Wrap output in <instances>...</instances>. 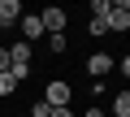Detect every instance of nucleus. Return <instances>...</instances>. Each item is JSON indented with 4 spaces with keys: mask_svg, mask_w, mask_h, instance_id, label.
Returning a JSON list of instances; mask_svg holds the SVG:
<instances>
[{
    "mask_svg": "<svg viewBox=\"0 0 130 117\" xmlns=\"http://www.w3.org/2000/svg\"><path fill=\"white\" fill-rule=\"evenodd\" d=\"M26 117H52V108H48V104H43V100H35V104H30V113H26Z\"/></svg>",
    "mask_w": 130,
    "mask_h": 117,
    "instance_id": "ddd939ff",
    "label": "nucleus"
},
{
    "mask_svg": "<svg viewBox=\"0 0 130 117\" xmlns=\"http://www.w3.org/2000/svg\"><path fill=\"white\" fill-rule=\"evenodd\" d=\"M9 70V48H0V74Z\"/></svg>",
    "mask_w": 130,
    "mask_h": 117,
    "instance_id": "2eb2a0df",
    "label": "nucleus"
},
{
    "mask_svg": "<svg viewBox=\"0 0 130 117\" xmlns=\"http://www.w3.org/2000/svg\"><path fill=\"white\" fill-rule=\"evenodd\" d=\"M65 48H70V39H65V35H48V52H52V56H61Z\"/></svg>",
    "mask_w": 130,
    "mask_h": 117,
    "instance_id": "9d476101",
    "label": "nucleus"
},
{
    "mask_svg": "<svg viewBox=\"0 0 130 117\" xmlns=\"http://www.w3.org/2000/svg\"><path fill=\"white\" fill-rule=\"evenodd\" d=\"M121 9H126V13H130V0H121Z\"/></svg>",
    "mask_w": 130,
    "mask_h": 117,
    "instance_id": "a211bd4d",
    "label": "nucleus"
},
{
    "mask_svg": "<svg viewBox=\"0 0 130 117\" xmlns=\"http://www.w3.org/2000/svg\"><path fill=\"white\" fill-rule=\"evenodd\" d=\"M108 9H113L108 0H91V18H108Z\"/></svg>",
    "mask_w": 130,
    "mask_h": 117,
    "instance_id": "f8f14e48",
    "label": "nucleus"
},
{
    "mask_svg": "<svg viewBox=\"0 0 130 117\" xmlns=\"http://www.w3.org/2000/svg\"><path fill=\"white\" fill-rule=\"evenodd\" d=\"M104 22H108V30H117V35H121V30H130V13L121 9V0L108 9V18H104Z\"/></svg>",
    "mask_w": 130,
    "mask_h": 117,
    "instance_id": "6e6552de",
    "label": "nucleus"
},
{
    "mask_svg": "<svg viewBox=\"0 0 130 117\" xmlns=\"http://www.w3.org/2000/svg\"><path fill=\"white\" fill-rule=\"evenodd\" d=\"M26 78H30V74H18V70H5V74H0V95L9 100V95H13V91H18V87H22Z\"/></svg>",
    "mask_w": 130,
    "mask_h": 117,
    "instance_id": "0eeeda50",
    "label": "nucleus"
},
{
    "mask_svg": "<svg viewBox=\"0 0 130 117\" xmlns=\"http://www.w3.org/2000/svg\"><path fill=\"white\" fill-rule=\"evenodd\" d=\"M22 22V0H0V26H18Z\"/></svg>",
    "mask_w": 130,
    "mask_h": 117,
    "instance_id": "423d86ee",
    "label": "nucleus"
},
{
    "mask_svg": "<svg viewBox=\"0 0 130 117\" xmlns=\"http://www.w3.org/2000/svg\"><path fill=\"white\" fill-rule=\"evenodd\" d=\"M52 117H78L74 108H52Z\"/></svg>",
    "mask_w": 130,
    "mask_h": 117,
    "instance_id": "dca6fc26",
    "label": "nucleus"
},
{
    "mask_svg": "<svg viewBox=\"0 0 130 117\" xmlns=\"http://www.w3.org/2000/svg\"><path fill=\"white\" fill-rule=\"evenodd\" d=\"M18 30H22V43H30V48H35V39H43V26H39V13H22Z\"/></svg>",
    "mask_w": 130,
    "mask_h": 117,
    "instance_id": "39448f33",
    "label": "nucleus"
},
{
    "mask_svg": "<svg viewBox=\"0 0 130 117\" xmlns=\"http://www.w3.org/2000/svg\"><path fill=\"white\" fill-rule=\"evenodd\" d=\"M117 74H121V78L130 82V56H121V61H117Z\"/></svg>",
    "mask_w": 130,
    "mask_h": 117,
    "instance_id": "4468645a",
    "label": "nucleus"
},
{
    "mask_svg": "<svg viewBox=\"0 0 130 117\" xmlns=\"http://www.w3.org/2000/svg\"><path fill=\"white\" fill-rule=\"evenodd\" d=\"M87 35H95V39L108 35V22H104V18H91V22H87Z\"/></svg>",
    "mask_w": 130,
    "mask_h": 117,
    "instance_id": "9b49d317",
    "label": "nucleus"
},
{
    "mask_svg": "<svg viewBox=\"0 0 130 117\" xmlns=\"http://www.w3.org/2000/svg\"><path fill=\"white\" fill-rule=\"evenodd\" d=\"M83 117H104V108H95V104H91V108H87Z\"/></svg>",
    "mask_w": 130,
    "mask_h": 117,
    "instance_id": "f3484780",
    "label": "nucleus"
},
{
    "mask_svg": "<svg viewBox=\"0 0 130 117\" xmlns=\"http://www.w3.org/2000/svg\"><path fill=\"white\" fill-rule=\"evenodd\" d=\"M39 26H43V35H65V26H70V13H65V9H43L39 13Z\"/></svg>",
    "mask_w": 130,
    "mask_h": 117,
    "instance_id": "7ed1b4c3",
    "label": "nucleus"
},
{
    "mask_svg": "<svg viewBox=\"0 0 130 117\" xmlns=\"http://www.w3.org/2000/svg\"><path fill=\"white\" fill-rule=\"evenodd\" d=\"M30 61H35V48L30 43H9V70H18V74H30Z\"/></svg>",
    "mask_w": 130,
    "mask_h": 117,
    "instance_id": "f03ea898",
    "label": "nucleus"
},
{
    "mask_svg": "<svg viewBox=\"0 0 130 117\" xmlns=\"http://www.w3.org/2000/svg\"><path fill=\"white\" fill-rule=\"evenodd\" d=\"M87 74H91L95 82H104V78L113 74V56H108V52H91V56H87Z\"/></svg>",
    "mask_w": 130,
    "mask_h": 117,
    "instance_id": "20e7f679",
    "label": "nucleus"
},
{
    "mask_svg": "<svg viewBox=\"0 0 130 117\" xmlns=\"http://www.w3.org/2000/svg\"><path fill=\"white\" fill-rule=\"evenodd\" d=\"M48 108H70V100H74V87L65 82V78H52L48 87H43V95H39Z\"/></svg>",
    "mask_w": 130,
    "mask_h": 117,
    "instance_id": "f257e3e1",
    "label": "nucleus"
},
{
    "mask_svg": "<svg viewBox=\"0 0 130 117\" xmlns=\"http://www.w3.org/2000/svg\"><path fill=\"white\" fill-rule=\"evenodd\" d=\"M113 117H130V91H117L113 95Z\"/></svg>",
    "mask_w": 130,
    "mask_h": 117,
    "instance_id": "1a4fd4ad",
    "label": "nucleus"
}]
</instances>
